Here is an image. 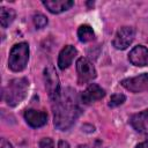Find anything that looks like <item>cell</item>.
<instances>
[{
    "instance_id": "cell-1",
    "label": "cell",
    "mask_w": 148,
    "mask_h": 148,
    "mask_svg": "<svg viewBox=\"0 0 148 148\" xmlns=\"http://www.w3.org/2000/svg\"><path fill=\"white\" fill-rule=\"evenodd\" d=\"M79 96L76 91L71 88H64L57 99L52 102L53 106V124L60 131L71 128L81 113L79 104Z\"/></svg>"
},
{
    "instance_id": "cell-2",
    "label": "cell",
    "mask_w": 148,
    "mask_h": 148,
    "mask_svg": "<svg viewBox=\"0 0 148 148\" xmlns=\"http://www.w3.org/2000/svg\"><path fill=\"white\" fill-rule=\"evenodd\" d=\"M29 89V81L25 77L13 79L3 88L2 98L9 106L18 105L27 96Z\"/></svg>"
},
{
    "instance_id": "cell-3",
    "label": "cell",
    "mask_w": 148,
    "mask_h": 148,
    "mask_svg": "<svg viewBox=\"0 0 148 148\" xmlns=\"http://www.w3.org/2000/svg\"><path fill=\"white\" fill-rule=\"evenodd\" d=\"M29 60V45L25 42L15 44L9 53L8 66L13 72H21L25 68Z\"/></svg>"
},
{
    "instance_id": "cell-4",
    "label": "cell",
    "mask_w": 148,
    "mask_h": 148,
    "mask_svg": "<svg viewBox=\"0 0 148 148\" xmlns=\"http://www.w3.org/2000/svg\"><path fill=\"white\" fill-rule=\"evenodd\" d=\"M44 80H45V88L47 90L49 97L53 102L60 95L61 89H60V84H59V77H58L57 72L52 65H49L44 69Z\"/></svg>"
},
{
    "instance_id": "cell-5",
    "label": "cell",
    "mask_w": 148,
    "mask_h": 148,
    "mask_svg": "<svg viewBox=\"0 0 148 148\" xmlns=\"http://www.w3.org/2000/svg\"><path fill=\"white\" fill-rule=\"evenodd\" d=\"M76 72H77V82L80 84L88 83L96 77V69L92 62L87 58H79L76 61Z\"/></svg>"
},
{
    "instance_id": "cell-6",
    "label": "cell",
    "mask_w": 148,
    "mask_h": 148,
    "mask_svg": "<svg viewBox=\"0 0 148 148\" xmlns=\"http://www.w3.org/2000/svg\"><path fill=\"white\" fill-rule=\"evenodd\" d=\"M134 36H135V30L133 27H128V25L121 27L118 29L117 34L114 35L112 44L117 50H125L132 44Z\"/></svg>"
},
{
    "instance_id": "cell-7",
    "label": "cell",
    "mask_w": 148,
    "mask_h": 148,
    "mask_svg": "<svg viewBox=\"0 0 148 148\" xmlns=\"http://www.w3.org/2000/svg\"><path fill=\"white\" fill-rule=\"evenodd\" d=\"M120 84L125 89H127L134 94L147 91L148 90V73H143V74H140L134 77L124 79V80H121Z\"/></svg>"
},
{
    "instance_id": "cell-8",
    "label": "cell",
    "mask_w": 148,
    "mask_h": 148,
    "mask_svg": "<svg viewBox=\"0 0 148 148\" xmlns=\"http://www.w3.org/2000/svg\"><path fill=\"white\" fill-rule=\"evenodd\" d=\"M105 96V90L96 83H91L87 87V89L81 94L80 101L83 104H90L95 101H99Z\"/></svg>"
},
{
    "instance_id": "cell-9",
    "label": "cell",
    "mask_w": 148,
    "mask_h": 148,
    "mask_svg": "<svg viewBox=\"0 0 148 148\" xmlns=\"http://www.w3.org/2000/svg\"><path fill=\"white\" fill-rule=\"evenodd\" d=\"M128 60L134 66H148V49L143 45L134 46L128 53Z\"/></svg>"
},
{
    "instance_id": "cell-10",
    "label": "cell",
    "mask_w": 148,
    "mask_h": 148,
    "mask_svg": "<svg viewBox=\"0 0 148 148\" xmlns=\"http://www.w3.org/2000/svg\"><path fill=\"white\" fill-rule=\"evenodd\" d=\"M24 119L27 124L34 128H38L44 126L47 123V114L44 111H37L34 109H29L24 112Z\"/></svg>"
},
{
    "instance_id": "cell-11",
    "label": "cell",
    "mask_w": 148,
    "mask_h": 148,
    "mask_svg": "<svg viewBox=\"0 0 148 148\" xmlns=\"http://www.w3.org/2000/svg\"><path fill=\"white\" fill-rule=\"evenodd\" d=\"M130 123L136 132L148 135V109L133 114Z\"/></svg>"
},
{
    "instance_id": "cell-12",
    "label": "cell",
    "mask_w": 148,
    "mask_h": 148,
    "mask_svg": "<svg viewBox=\"0 0 148 148\" xmlns=\"http://www.w3.org/2000/svg\"><path fill=\"white\" fill-rule=\"evenodd\" d=\"M77 51L73 45H66L59 53L58 57V66L61 71H65L72 65L73 59L75 58Z\"/></svg>"
},
{
    "instance_id": "cell-13",
    "label": "cell",
    "mask_w": 148,
    "mask_h": 148,
    "mask_svg": "<svg viewBox=\"0 0 148 148\" xmlns=\"http://www.w3.org/2000/svg\"><path fill=\"white\" fill-rule=\"evenodd\" d=\"M44 7L52 14H60L62 12L68 10L74 6V1L72 0H46L43 1Z\"/></svg>"
},
{
    "instance_id": "cell-14",
    "label": "cell",
    "mask_w": 148,
    "mask_h": 148,
    "mask_svg": "<svg viewBox=\"0 0 148 148\" xmlns=\"http://www.w3.org/2000/svg\"><path fill=\"white\" fill-rule=\"evenodd\" d=\"M77 37H79V40L81 43H88L95 38V32L90 25L82 24L77 29Z\"/></svg>"
},
{
    "instance_id": "cell-15",
    "label": "cell",
    "mask_w": 148,
    "mask_h": 148,
    "mask_svg": "<svg viewBox=\"0 0 148 148\" xmlns=\"http://www.w3.org/2000/svg\"><path fill=\"white\" fill-rule=\"evenodd\" d=\"M15 18V10L7 7H1L0 9V23L2 28H7Z\"/></svg>"
},
{
    "instance_id": "cell-16",
    "label": "cell",
    "mask_w": 148,
    "mask_h": 148,
    "mask_svg": "<svg viewBox=\"0 0 148 148\" xmlns=\"http://www.w3.org/2000/svg\"><path fill=\"white\" fill-rule=\"evenodd\" d=\"M126 101V96L124 94H113L109 101V106L110 108H116V106H119L121 105L124 102Z\"/></svg>"
},
{
    "instance_id": "cell-17",
    "label": "cell",
    "mask_w": 148,
    "mask_h": 148,
    "mask_svg": "<svg viewBox=\"0 0 148 148\" xmlns=\"http://www.w3.org/2000/svg\"><path fill=\"white\" fill-rule=\"evenodd\" d=\"M32 21H34V24H35V27H36L37 29H42V28H44V27L47 24V18H46V16L43 15V14H40V13L35 14Z\"/></svg>"
},
{
    "instance_id": "cell-18",
    "label": "cell",
    "mask_w": 148,
    "mask_h": 148,
    "mask_svg": "<svg viewBox=\"0 0 148 148\" xmlns=\"http://www.w3.org/2000/svg\"><path fill=\"white\" fill-rule=\"evenodd\" d=\"M39 148H54L53 140L51 138H43L39 141Z\"/></svg>"
},
{
    "instance_id": "cell-19",
    "label": "cell",
    "mask_w": 148,
    "mask_h": 148,
    "mask_svg": "<svg viewBox=\"0 0 148 148\" xmlns=\"http://www.w3.org/2000/svg\"><path fill=\"white\" fill-rule=\"evenodd\" d=\"M0 148H12V145H10V143H9V141H7L6 139H1Z\"/></svg>"
},
{
    "instance_id": "cell-20",
    "label": "cell",
    "mask_w": 148,
    "mask_h": 148,
    "mask_svg": "<svg viewBox=\"0 0 148 148\" xmlns=\"http://www.w3.org/2000/svg\"><path fill=\"white\" fill-rule=\"evenodd\" d=\"M58 148H69V145H68V142H66L64 140H60L59 143H58Z\"/></svg>"
},
{
    "instance_id": "cell-21",
    "label": "cell",
    "mask_w": 148,
    "mask_h": 148,
    "mask_svg": "<svg viewBox=\"0 0 148 148\" xmlns=\"http://www.w3.org/2000/svg\"><path fill=\"white\" fill-rule=\"evenodd\" d=\"M135 148H148V140H147V141H143V142H141V143H139Z\"/></svg>"
}]
</instances>
